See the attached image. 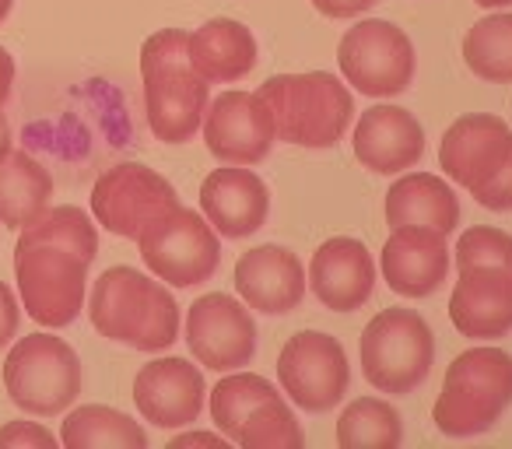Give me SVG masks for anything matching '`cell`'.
<instances>
[{"label": "cell", "mask_w": 512, "mask_h": 449, "mask_svg": "<svg viewBox=\"0 0 512 449\" xmlns=\"http://www.w3.org/2000/svg\"><path fill=\"white\" fill-rule=\"evenodd\" d=\"M11 8H15V0H0V22H8Z\"/></svg>", "instance_id": "ab89813d"}, {"label": "cell", "mask_w": 512, "mask_h": 449, "mask_svg": "<svg viewBox=\"0 0 512 449\" xmlns=\"http://www.w3.org/2000/svg\"><path fill=\"white\" fill-rule=\"evenodd\" d=\"M179 207L176 186L155 169L123 162L106 169L92 186V214L102 229L123 239H137L151 221Z\"/></svg>", "instance_id": "8fae6325"}, {"label": "cell", "mask_w": 512, "mask_h": 449, "mask_svg": "<svg viewBox=\"0 0 512 449\" xmlns=\"http://www.w3.org/2000/svg\"><path fill=\"white\" fill-rule=\"evenodd\" d=\"M505 267L512 271V236L491 225H474L456 243V267Z\"/></svg>", "instance_id": "4dcf8cb0"}, {"label": "cell", "mask_w": 512, "mask_h": 449, "mask_svg": "<svg viewBox=\"0 0 512 449\" xmlns=\"http://www.w3.org/2000/svg\"><path fill=\"white\" fill-rule=\"evenodd\" d=\"M53 176L25 151H8L0 162V225L25 229L50 207Z\"/></svg>", "instance_id": "cb8c5ba5"}, {"label": "cell", "mask_w": 512, "mask_h": 449, "mask_svg": "<svg viewBox=\"0 0 512 449\" xmlns=\"http://www.w3.org/2000/svg\"><path fill=\"white\" fill-rule=\"evenodd\" d=\"M383 281L404 299H428L449 274V246L446 236L421 225L393 229L379 257Z\"/></svg>", "instance_id": "ffe728a7"}, {"label": "cell", "mask_w": 512, "mask_h": 449, "mask_svg": "<svg viewBox=\"0 0 512 449\" xmlns=\"http://www.w3.org/2000/svg\"><path fill=\"white\" fill-rule=\"evenodd\" d=\"M235 295L249 309L264 316H285L302 306L306 295V271L302 260L285 246H253L235 260Z\"/></svg>", "instance_id": "e0dca14e"}, {"label": "cell", "mask_w": 512, "mask_h": 449, "mask_svg": "<svg viewBox=\"0 0 512 449\" xmlns=\"http://www.w3.org/2000/svg\"><path fill=\"white\" fill-rule=\"evenodd\" d=\"M278 379L295 407L309 414H327L348 397L351 365L341 341L323 330H299L281 348Z\"/></svg>", "instance_id": "30bf717a"}, {"label": "cell", "mask_w": 512, "mask_h": 449, "mask_svg": "<svg viewBox=\"0 0 512 449\" xmlns=\"http://www.w3.org/2000/svg\"><path fill=\"white\" fill-rule=\"evenodd\" d=\"M463 64L470 74L491 85L512 81V11L509 15H488L470 25L463 36Z\"/></svg>", "instance_id": "4316f807"}, {"label": "cell", "mask_w": 512, "mask_h": 449, "mask_svg": "<svg viewBox=\"0 0 512 449\" xmlns=\"http://www.w3.org/2000/svg\"><path fill=\"white\" fill-rule=\"evenodd\" d=\"M260 99L271 106L278 141L299 148H334L355 116V95L337 74H274L260 88Z\"/></svg>", "instance_id": "3957f363"}, {"label": "cell", "mask_w": 512, "mask_h": 449, "mask_svg": "<svg viewBox=\"0 0 512 449\" xmlns=\"http://www.w3.org/2000/svg\"><path fill=\"white\" fill-rule=\"evenodd\" d=\"M60 442L67 449H144L148 432L130 414L106 404L74 407L60 428Z\"/></svg>", "instance_id": "d4e9b609"}, {"label": "cell", "mask_w": 512, "mask_h": 449, "mask_svg": "<svg viewBox=\"0 0 512 449\" xmlns=\"http://www.w3.org/2000/svg\"><path fill=\"white\" fill-rule=\"evenodd\" d=\"M309 288L330 313H355L376 292V260L355 236H334L313 253Z\"/></svg>", "instance_id": "2e32d148"}, {"label": "cell", "mask_w": 512, "mask_h": 449, "mask_svg": "<svg viewBox=\"0 0 512 449\" xmlns=\"http://www.w3.org/2000/svg\"><path fill=\"white\" fill-rule=\"evenodd\" d=\"M137 246H141V260L148 264V271L172 288L200 285L221 264L218 232L211 229L204 214L183 204L151 221L137 236Z\"/></svg>", "instance_id": "ba28073f"}, {"label": "cell", "mask_w": 512, "mask_h": 449, "mask_svg": "<svg viewBox=\"0 0 512 449\" xmlns=\"http://www.w3.org/2000/svg\"><path fill=\"white\" fill-rule=\"evenodd\" d=\"M512 404V355L502 348H470L456 355L442 379L432 421L449 439H470L498 425Z\"/></svg>", "instance_id": "277c9868"}, {"label": "cell", "mask_w": 512, "mask_h": 449, "mask_svg": "<svg viewBox=\"0 0 512 449\" xmlns=\"http://www.w3.org/2000/svg\"><path fill=\"white\" fill-rule=\"evenodd\" d=\"M4 109V106H0ZM8 151H11V123H8V116L0 113V162L8 158Z\"/></svg>", "instance_id": "74e56055"}, {"label": "cell", "mask_w": 512, "mask_h": 449, "mask_svg": "<svg viewBox=\"0 0 512 449\" xmlns=\"http://www.w3.org/2000/svg\"><path fill=\"white\" fill-rule=\"evenodd\" d=\"M376 0H313V8L323 18H355L362 11H369Z\"/></svg>", "instance_id": "e575fe53"}, {"label": "cell", "mask_w": 512, "mask_h": 449, "mask_svg": "<svg viewBox=\"0 0 512 449\" xmlns=\"http://www.w3.org/2000/svg\"><path fill=\"white\" fill-rule=\"evenodd\" d=\"M474 200L488 211H512V151L505 158V165L474 190Z\"/></svg>", "instance_id": "d6a6232c"}, {"label": "cell", "mask_w": 512, "mask_h": 449, "mask_svg": "<svg viewBox=\"0 0 512 449\" xmlns=\"http://www.w3.org/2000/svg\"><path fill=\"white\" fill-rule=\"evenodd\" d=\"M11 85H15V60L0 46V106L11 99Z\"/></svg>", "instance_id": "8d00e7d4"}, {"label": "cell", "mask_w": 512, "mask_h": 449, "mask_svg": "<svg viewBox=\"0 0 512 449\" xmlns=\"http://www.w3.org/2000/svg\"><path fill=\"white\" fill-rule=\"evenodd\" d=\"M148 127L162 144H186L204 127L211 85L190 64V32L162 29L141 46Z\"/></svg>", "instance_id": "6da1fadb"}, {"label": "cell", "mask_w": 512, "mask_h": 449, "mask_svg": "<svg viewBox=\"0 0 512 449\" xmlns=\"http://www.w3.org/2000/svg\"><path fill=\"white\" fill-rule=\"evenodd\" d=\"M474 4H477V8L488 11V8H509L512 0H474Z\"/></svg>", "instance_id": "f35d334b"}, {"label": "cell", "mask_w": 512, "mask_h": 449, "mask_svg": "<svg viewBox=\"0 0 512 449\" xmlns=\"http://www.w3.org/2000/svg\"><path fill=\"white\" fill-rule=\"evenodd\" d=\"M274 397H281V393L271 379L256 376V372L235 369L232 376L214 383L211 400H207V404H211V421L218 425V432L225 435L228 442H235L242 421L264 404V400H274Z\"/></svg>", "instance_id": "83f0119b"}, {"label": "cell", "mask_w": 512, "mask_h": 449, "mask_svg": "<svg viewBox=\"0 0 512 449\" xmlns=\"http://www.w3.org/2000/svg\"><path fill=\"white\" fill-rule=\"evenodd\" d=\"M204 144L225 165H256L271 155L274 116L260 92H221L204 113Z\"/></svg>", "instance_id": "4fadbf2b"}, {"label": "cell", "mask_w": 512, "mask_h": 449, "mask_svg": "<svg viewBox=\"0 0 512 449\" xmlns=\"http://www.w3.org/2000/svg\"><path fill=\"white\" fill-rule=\"evenodd\" d=\"M4 386L18 411L53 418L64 414L81 393V358L64 337L29 334L4 362Z\"/></svg>", "instance_id": "52a82bcc"}, {"label": "cell", "mask_w": 512, "mask_h": 449, "mask_svg": "<svg viewBox=\"0 0 512 449\" xmlns=\"http://www.w3.org/2000/svg\"><path fill=\"white\" fill-rule=\"evenodd\" d=\"M207 400L200 365L186 358H155L134 379V404L158 428H190Z\"/></svg>", "instance_id": "5bb4252c"}, {"label": "cell", "mask_w": 512, "mask_h": 449, "mask_svg": "<svg viewBox=\"0 0 512 449\" xmlns=\"http://www.w3.org/2000/svg\"><path fill=\"white\" fill-rule=\"evenodd\" d=\"M337 442L344 449H397L404 442V425L390 400L358 397L337 418Z\"/></svg>", "instance_id": "484cf974"}, {"label": "cell", "mask_w": 512, "mask_h": 449, "mask_svg": "<svg viewBox=\"0 0 512 449\" xmlns=\"http://www.w3.org/2000/svg\"><path fill=\"white\" fill-rule=\"evenodd\" d=\"M235 442L242 449H302L306 446V435H302L288 400L274 397L264 400V404L242 421Z\"/></svg>", "instance_id": "f546056e"}, {"label": "cell", "mask_w": 512, "mask_h": 449, "mask_svg": "<svg viewBox=\"0 0 512 449\" xmlns=\"http://www.w3.org/2000/svg\"><path fill=\"white\" fill-rule=\"evenodd\" d=\"M190 64L207 85H232L256 67V39L235 18H211L190 32Z\"/></svg>", "instance_id": "603a6c76"}, {"label": "cell", "mask_w": 512, "mask_h": 449, "mask_svg": "<svg viewBox=\"0 0 512 449\" xmlns=\"http://www.w3.org/2000/svg\"><path fill=\"white\" fill-rule=\"evenodd\" d=\"M512 151V130L502 116L470 113L460 116L439 141V165L453 183L474 193L481 183H488L505 165Z\"/></svg>", "instance_id": "9a60e30c"}, {"label": "cell", "mask_w": 512, "mask_h": 449, "mask_svg": "<svg viewBox=\"0 0 512 449\" xmlns=\"http://www.w3.org/2000/svg\"><path fill=\"white\" fill-rule=\"evenodd\" d=\"M190 446H204V449H225L228 439L214 432H183L176 439H169V449H190Z\"/></svg>", "instance_id": "d590c367"}, {"label": "cell", "mask_w": 512, "mask_h": 449, "mask_svg": "<svg viewBox=\"0 0 512 449\" xmlns=\"http://www.w3.org/2000/svg\"><path fill=\"white\" fill-rule=\"evenodd\" d=\"M57 435L36 421H11L0 428V449H57Z\"/></svg>", "instance_id": "1f68e13d"}, {"label": "cell", "mask_w": 512, "mask_h": 449, "mask_svg": "<svg viewBox=\"0 0 512 449\" xmlns=\"http://www.w3.org/2000/svg\"><path fill=\"white\" fill-rule=\"evenodd\" d=\"M88 260L50 239H18L15 278L25 313L43 327H67L85 309Z\"/></svg>", "instance_id": "5b68a950"}, {"label": "cell", "mask_w": 512, "mask_h": 449, "mask_svg": "<svg viewBox=\"0 0 512 449\" xmlns=\"http://www.w3.org/2000/svg\"><path fill=\"white\" fill-rule=\"evenodd\" d=\"M355 158L369 172L397 176L414 169L425 155V130L414 120V113L400 106H372L358 116L355 137H351Z\"/></svg>", "instance_id": "44dd1931"}, {"label": "cell", "mask_w": 512, "mask_h": 449, "mask_svg": "<svg viewBox=\"0 0 512 449\" xmlns=\"http://www.w3.org/2000/svg\"><path fill=\"white\" fill-rule=\"evenodd\" d=\"M18 320H22V309H18L11 288L0 281V348L11 344V337L18 334Z\"/></svg>", "instance_id": "836d02e7"}, {"label": "cell", "mask_w": 512, "mask_h": 449, "mask_svg": "<svg viewBox=\"0 0 512 449\" xmlns=\"http://www.w3.org/2000/svg\"><path fill=\"white\" fill-rule=\"evenodd\" d=\"M200 211L218 236L246 239L260 232L271 214V190L249 165L214 169L200 183Z\"/></svg>", "instance_id": "ac0fdd59"}, {"label": "cell", "mask_w": 512, "mask_h": 449, "mask_svg": "<svg viewBox=\"0 0 512 449\" xmlns=\"http://www.w3.org/2000/svg\"><path fill=\"white\" fill-rule=\"evenodd\" d=\"M435 334L414 309H383L362 330V372L379 393L407 397L428 379Z\"/></svg>", "instance_id": "8992f818"}, {"label": "cell", "mask_w": 512, "mask_h": 449, "mask_svg": "<svg viewBox=\"0 0 512 449\" xmlns=\"http://www.w3.org/2000/svg\"><path fill=\"white\" fill-rule=\"evenodd\" d=\"M337 64L355 92L369 99H390L411 88L418 57L404 29L383 18H365L344 32L337 46Z\"/></svg>", "instance_id": "9c48e42d"}, {"label": "cell", "mask_w": 512, "mask_h": 449, "mask_svg": "<svg viewBox=\"0 0 512 449\" xmlns=\"http://www.w3.org/2000/svg\"><path fill=\"white\" fill-rule=\"evenodd\" d=\"M92 327L134 351H165L179 337V306L172 292L134 267H109L88 299Z\"/></svg>", "instance_id": "7a4b0ae2"}, {"label": "cell", "mask_w": 512, "mask_h": 449, "mask_svg": "<svg viewBox=\"0 0 512 449\" xmlns=\"http://www.w3.org/2000/svg\"><path fill=\"white\" fill-rule=\"evenodd\" d=\"M22 239H50V243H60L78 253V257H85L88 264L99 257V232H95L92 218L74 204L46 207L36 221L25 225Z\"/></svg>", "instance_id": "f1b7e54d"}, {"label": "cell", "mask_w": 512, "mask_h": 449, "mask_svg": "<svg viewBox=\"0 0 512 449\" xmlns=\"http://www.w3.org/2000/svg\"><path fill=\"white\" fill-rule=\"evenodd\" d=\"M386 221H390V229L421 225V229L449 236L460 225V197L446 179L432 176V172H404L386 190Z\"/></svg>", "instance_id": "7402d4cb"}, {"label": "cell", "mask_w": 512, "mask_h": 449, "mask_svg": "<svg viewBox=\"0 0 512 449\" xmlns=\"http://www.w3.org/2000/svg\"><path fill=\"white\" fill-rule=\"evenodd\" d=\"M449 320L470 341H498L512 330V271L505 267H460Z\"/></svg>", "instance_id": "d6986e66"}, {"label": "cell", "mask_w": 512, "mask_h": 449, "mask_svg": "<svg viewBox=\"0 0 512 449\" xmlns=\"http://www.w3.org/2000/svg\"><path fill=\"white\" fill-rule=\"evenodd\" d=\"M190 355L211 372H235L253 362L256 323L249 306L228 292H207L186 309Z\"/></svg>", "instance_id": "7c38bea8"}]
</instances>
